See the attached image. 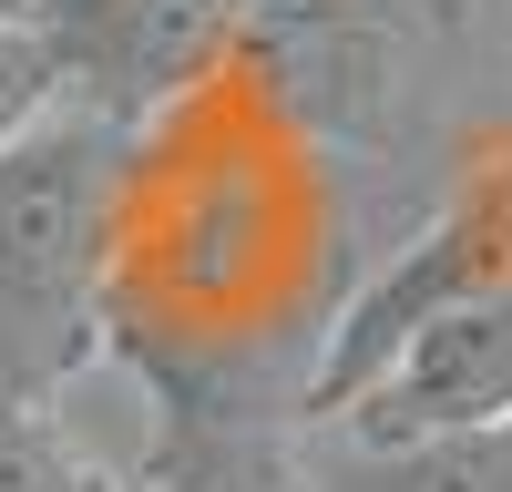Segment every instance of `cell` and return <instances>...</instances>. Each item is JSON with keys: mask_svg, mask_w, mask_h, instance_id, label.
Instances as JSON below:
<instances>
[{"mask_svg": "<svg viewBox=\"0 0 512 492\" xmlns=\"http://www.w3.org/2000/svg\"><path fill=\"white\" fill-rule=\"evenodd\" d=\"M21 11H31V0H0V21H21Z\"/></svg>", "mask_w": 512, "mask_h": 492, "instance_id": "obj_5", "label": "cell"}, {"mask_svg": "<svg viewBox=\"0 0 512 492\" xmlns=\"http://www.w3.org/2000/svg\"><path fill=\"white\" fill-rule=\"evenodd\" d=\"M144 492H175V482H144Z\"/></svg>", "mask_w": 512, "mask_h": 492, "instance_id": "obj_6", "label": "cell"}, {"mask_svg": "<svg viewBox=\"0 0 512 492\" xmlns=\"http://www.w3.org/2000/svg\"><path fill=\"white\" fill-rule=\"evenodd\" d=\"M21 21L52 52L62 103L144 134L236 62L256 0H31Z\"/></svg>", "mask_w": 512, "mask_h": 492, "instance_id": "obj_2", "label": "cell"}, {"mask_svg": "<svg viewBox=\"0 0 512 492\" xmlns=\"http://www.w3.org/2000/svg\"><path fill=\"white\" fill-rule=\"evenodd\" d=\"M41 103H62L52 52H41V31H31V21H0V144H11Z\"/></svg>", "mask_w": 512, "mask_h": 492, "instance_id": "obj_4", "label": "cell"}, {"mask_svg": "<svg viewBox=\"0 0 512 492\" xmlns=\"http://www.w3.org/2000/svg\"><path fill=\"white\" fill-rule=\"evenodd\" d=\"M134 134L82 103H41L0 144V400L52 410L103 359Z\"/></svg>", "mask_w": 512, "mask_h": 492, "instance_id": "obj_1", "label": "cell"}, {"mask_svg": "<svg viewBox=\"0 0 512 492\" xmlns=\"http://www.w3.org/2000/svg\"><path fill=\"white\" fill-rule=\"evenodd\" d=\"M492 421H512V287L431 308L318 431H338V451H420Z\"/></svg>", "mask_w": 512, "mask_h": 492, "instance_id": "obj_3", "label": "cell"}]
</instances>
